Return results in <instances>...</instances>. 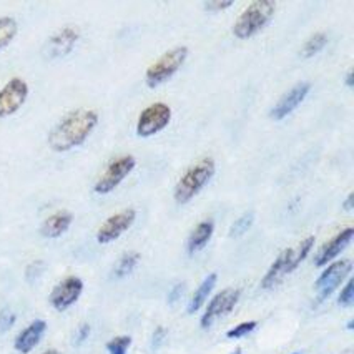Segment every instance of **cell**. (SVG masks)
Returning <instances> with one entry per match:
<instances>
[{"mask_svg": "<svg viewBox=\"0 0 354 354\" xmlns=\"http://www.w3.org/2000/svg\"><path fill=\"white\" fill-rule=\"evenodd\" d=\"M98 112L92 109H77L65 115L62 120L48 133V147L57 153L73 150V148L84 145L88 140L92 131L97 129Z\"/></svg>", "mask_w": 354, "mask_h": 354, "instance_id": "1", "label": "cell"}, {"mask_svg": "<svg viewBox=\"0 0 354 354\" xmlns=\"http://www.w3.org/2000/svg\"><path fill=\"white\" fill-rule=\"evenodd\" d=\"M313 246H315V236H308L301 240V243L295 246V248H288L279 253V257L274 259L273 265L266 271V274L261 279L263 290H271L281 281L286 274L293 273L299 265L308 258L311 253Z\"/></svg>", "mask_w": 354, "mask_h": 354, "instance_id": "2", "label": "cell"}, {"mask_svg": "<svg viewBox=\"0 0 354 354\" xmlns=\"http://www.w3.org/2000/svg\"><path fill=\"white\" fill-rule=\"evenodd\" d=\"M216 170V165L213 158H201L200 162L192 165L187 171L180 176L173 190V198L176 203H188L195 198L198 193L207 187V183L213 178Z\"/></svg>", "mask_w": 354, "mask_h": 354, "instance_id": "3", "label": "cell"}, {"mask_svg": "<svg viewBox=\"0 0 354 354\" xmlns=\"http://www.w3.org/2000/svg\"><path fill=\"white\" fill-rule=\"evenodd\" d=\"M274 12H277V2L273 0H258L250 3L233 24V35L240 40L251 39L268 26L274 17Z\"/></svg>", "mask_w": 354, "mask_h": 354, "instance_id": "4", "label": "cell"}, {"mask_svg": "<svg viewBox=\"0 0 354 354\" xmlns=\"http://www.w3.org/2000/svg\"><path fill=\"white\" fill-rule=\"evenodd\" d=\"M188 59V47L180 45V47L171 48L165 52L158 60L153 62L145 72V84L150 88L165 84L183 67V64Z\"/></svg>", "mask_w": 354, "mask_h": 354, "instance_id": "5", "label": "cell"}, {"mask_svg": "<svg viewBox=\"0 0 354 354\" xmlns=\"http://www.w3.org/2000/svg\"><path fill=\"white\" fill-rule=\"evenodd\" d=\"M135 167H137V158L133 155L117 156L105 168L104 175L97 180L93 192L98 195H109L135 170Z\"/></svg>", "mask_w": 354, "mask_h": 354, "instance_id": "6", "label": "cell"}, {"mask_svg": "<svg viewBox=\"0 0 354 354\" xmlns=\"http://www.w3.org/2000/svg\"><path fill=\"white\" fill-rule=\"evenodd\" d=\"M351 271V259H339V261L329 263L315 283L316 291H318V301H324V299L335 293L337 288L343 285L344 279H348Z\"/></svg>", "mask_w": 354, "mask_h": 354, "instance_id": "7", "label": "cell"}, {"mask_svg": "<svg viewBox=\"0 0 354 354\" xmlns=\"http://www.w3.org/2000/svg\"><path fill=\"white\" fill-rule=\"evenodd\" d=\"M171 122V109L163 102L147 106L137 120V135L142 138L153 137L167 129Z\"/></svg>", "mask_w": 354, "mask_h": 354, "instance_id": "8", "label": "cell"}, {"mask_svg": "<svg viewBox=\"0 0 354 354\" xmlns=\"http://www.w3.org/2000/svg\"><path fill=\"white\" fill-rule=\"evenodd\" d=\"M241 291L238 288H226V290L220 291L216 296H213L212 301L205 308V313L201 315L200 326L203 329L212 328L218 319L223 316L230 315L234 310L238 301H240Z\"/></svg>", "mask_w": 354, "mask_h": 354, "instance_id": "9", "label": "cell"}, {"mask_svg": "<svg viewBox=\"0 0 354 354\" xmlns=\"http://www.w3.org/2000/svg\"><path fill=\"white\" fill-rule=\"evenodd\" d=\"M28 98V85L24 78L14 77L0 88V118L12 117Z\"/></svg>", "mask_w": 354, "mask_h": 354, "instance_id": "10", "label": "cell"}, {"mask_svg": "<svg viewBox=\"0 0 354 354\" xmlns=\"http://www.w3.org/2000/svg\"><path fill=\"white\" fill-rule=\"evenodd\" d=\"M135 220H137V212L133 208H127L123 212L115 213V215L106 218L98 228L97 241L100 245H109V243L118 240L123 233L129 232Z\"/></svg>", "mask_w": 354, "mask_h": 354, "instance_id": "11", "label": "cell"}, {"mask_svg": "<svg viewBox=\"0 0 354 354\" xmlns=\"http://www.w3.org/2000/svg\"><path fill=\"white\" fill-rule=\"evenodd\" d=\"M84 293V281L78 277H67L52 290L50 304L57 311H65L78 301Z\"/></svg>", "mask_w": 354, "mask_h": 354, "instance_id": "12", "label": "cell"}, {"mask_svg": "<svg viewBox=\"0 0 354 354\" xmlns=\"http://www.w3.org/2000/svg\"><path fill=\"white\" fill-rule=\"evenodd\" d=\"M310 90L311 84H308V82H299V84H296L293 88L288 90L285 95L279 98L278 104L273 106V110H271L270 117L277 122L286 118L288 115L293 113L295 110L303 104L304 98L310 93Z\"/></svg>", "mask_w": 354, "mask_h": 354, "instance_id": "13", "label": "cell"}, {"mask_svg": "<svg viewBox=\"0 0 354 354\" xmlns=\"http://www.w3.org/2000/svg\"><path fill=\"white\" fill-rule=\"evenodd\" d=\"M78 40H80V30L75 26H65L48 39L45 52H47L50 59L65 57L75 48Z\"/></svg>", "mask_w": 354, "mask_h": 354, "instance_id": "14", "label": "cell"}, {"mask_svg": "<svg viewBox=\"0 0 354 354\" xmlns=\"http://www.w3.org/2000/svg\"><path fill=\"white\" fill-rule=\"evenodd\" d=\"M353 236H354V230L351 226H348V228H344L343 232L337 233L335 238H331L328 243H324V245L319 248L318 253H316L315 265L319 266V268H323V266H328L329 263H333V259L339 257V254L348 248L349 243L353 240Z\"/></svg>", "mask_w": 354, "mask_h": 354, "instance_id": "15", "label": "cell"}, {"mask_svg": "<svg viewBox=\"0 0 354 354\" xmlns=\"http://www.w3.org/2000/svg\"><path fill=\"white\" fill-rule=\"evenodd\" d=\"M47 331V323L44 319H35L26 329L19 333L17 337L14 341L15 351L20 354H28L34 351L35 346L42 341V337Z\"/></svg>", "mask_w": 354, "mask_h": 354, "instance_id": "16", "label": "cell"}, {"mask_svg": "<svg viewBox=\"0 0 354 354\" xmlns=\"http://www.w3.org/2000/svg\"><path fill=\"white\" fill-rule=\"evenodd\" d=\"M72 221V213L67 212V209H60V212H55L44 221L40 233H42L45 238H60L62 234L70 228Z\"/></svg>", "mask_w": 354, "mask_h": 354, "instance_id": "17", "label": "cell"}, {"mask_svg": "<svg viewBox=\"0 0 354 354\" xmlns=\"http://www.w3.org/2000/svg\"><path fill=\"white\" fill-rule=\"evenodd\" d=\"M213 232H215V223H213L212 220L200 221V223L193 228L190 236H188V241H187L188 254H195L203 250L209 243V240H212Z\"/></svg>", "mask_w": 354, "mask_h": 354, "instance_id": "18", "label": "cell"}, {"mask_svg": "<svg viewBox=\"0 0 354 354\" xmlns=\"http://www.w3.org/2000/svg\"><path fill=\"white\" fill-rule=\"evenodd\" d=\"M216 281H218L216 273L208 274V277L201 281V285L196 288V291L192 296L190 303H188V313H190V315H195L196 311H200L201 308L205 306V303L208 301V296L212 295L213 288L216 286Z\"/></svg>", "mask_w": 354, "mask_h": 354, "instance_id": "19", "label": "cell"}, {"mask_svg": "<svg viewBox=\"0 0 354 354\" xmlns=\"http://www.w3.org/2000/svg\"><path fill=\"white\" fill-rule=\"evenodd\" d=\"M140 261V253L137 251H130V253H125L123 257L118 259V263L115 265V270H113V277L115 278H125L131 274V271L137 268Z\"/></svg>", "mask_w": 354, "mask_h": 354, "instance_id": "20", "label": "cell"}, {"mask_svg": "<svg viewBox=\"0 0 354 354\" xmlns=\"http://www.w3.org/2000/svg\"><path fill=\"white\" fill-rule=\"evenodd\" d=\"M19 24L14 17H0V50L9 47L12 40L17 37Z\"/></svg>", "mask_w": 354, "mask_h": 354, "instance_id": "21", "label": "cell"}, {"mask_svg": "<svg viewBox=\"0 0 354 354\" xmlns=\"http://www.w3.org/2000/svg\"><path fill=\"white\" fill-rule=\"evenodd\" d=\"M326 44H328V35L324 34V32H318V34L311 35L310 39L304 42L301 48V55L304 59H311V57H315L316 53L323 50V48L326 47Z\"/></svg>", "mask_w": 354, "mask_h": 354, "instance_id": "22", "label": "cell"}, {"mask_svg": "<svg viewBox=\"0 0 354 354\" xmlns=\"http://www.w3.org/2000/svg\"><path fill=\"white\" fill-rule=\"evenodd\" d=\"M253 221H254V215L253 213H245V215L238 218L236 221L232 225V228H230V236L232 238H241L243 234L248 233V230L253 226Z\"/></svg>", "mask_w": 354, "mask_h": 354, "instance_id": "23", "label": "cell"}, {"mask_svg": "<svg viewBox=\"0 0 354 354\" xmlns=\"http://www.w3.org/2000/svg\"><path fill=\"white\" fill-rule=\"evenodd\" d=\"M131 346L130 336H117L106 343V351L109 354H127Z\"/></svg>", "mask_w": 354, "mask_h": 354, "instance_id": "24", "label": "cell"}, {"mask_svg": "<svg viewBox=\"0 0 354 354\" xmlns=\"http://www.w3.org/2000/svg\"><path fill=\"white\" fill-rule=\"evenodd\" d=\"M257 326V321H245V323L236 324V326L230 329V331L226 333V337H228V339H240V337H245L248 336L250 333H253Z\"/></svg>", "mask_w": 354, "mask_h": 354, "instance_id": "25", "label": "cell"}, {"mask_svg": "<svg viewBox=\"0 0 354 354\" xmlns=\"http://www.w3.org/2000/svg\"><path fill=\"white\" fill-rule=\"evenodd\" d=\"M337 303L344 308L353 306V303H354V281L353 279H348V283H346L343 290H341L339 298H337Z\"/></svg>", "mask_w": 354, "mask_h": 354, "instance_id": "26", "label": "cell"}, {"mask_svg": "<svg viewBox=\"0 0 354 354\" xmlns=\"http://www.w3.org/2000/svg\"><path fill=\"white\" fill-rule=\"evenodd\" d=\"M232 6L233 2H230V0H226V2H223V0H209V2H205L203 7L208 12H221L230 9Z\"/></svg>", "mask_w": 354, "mask_h": 354, "instance_id": "27", "label": "cell"}, {"mask_svg": "<svg viewBox=\"0 0 354 354\" xmlns=\"http://www.w3.org/2000/svg\"><path fill=\"white\" fill-rule=\"evenodd\" d=\"M15 323V315L10 311H2L0 313V333H6L7 329H10Z\"/></svg>", "mask_w": 354, "mask_h": 354, "instance_id": "28", "label": "cell"}, {"mask_svg": "<svg viewBox=\"0 0 354 354\" xmlns=\"http://www.w3.org/2000/svg\"><path fill=\"white\" fill-rule=\"evenodd\" d=\"M167 335H168L167 329H165L163 326H158V328L155 329V331H153V337H151V344H153L155 349H158L160 346L163 344V341L167 339Z\"/></svg>", "mask_w": 354, "mask_h": 354, "instance_id": "29", "label": "cell"}, {"mask_svg": "<svg viewBox=\"0 0 354 354\" xmlns=\"http://www.w3.org/2000/svg\"><path fill=\"white\" fill-rule=\"evenodd\" d=\"M90 331H92V328H90V324H86V323L82 324V326L77 329V335H75V344H84L85 341L88 339Z\"/></svg>", "mask_w": 354, "mask_h": 354, "instance_id": "30", "label": "cell"}, {"mask_svg": "<svg viewBox=\"0 0 354 354\" xmlns=\"http://www.w3.org/2000/svg\"><path fill=\"white\" fill-rule=\"evenodd\" d=\"M183 290H185V285H183V283H178V285L173 286L170 293H168V303H170V304H175L176 301H178V299L182 298Z\"/></svg>", "mask_w": 354, "mask_h": 354, "instance_id": "31", "label": "cell"}, {"mask_svg": "<svg viewBox=\"0 0 354 354\" xmlns=\"http://www.w3.org/2000/svg\"><path fill=\"white\" fill-rule=\"evenodd\" d=\"M353 207H354V195L353 193H349L348 198H346V201L343 203V208L346 209V212H351Z\"/></svg>", "mask_w": 354, "mask_h": 354, "instance_id": "32", "label": "cell"}, {"mask_svg": "<svg viewBox=\"0 0 354 354\" xmlns=\"http://www.w3.org/2000/svg\"><path fill=\"white\" fill-rule=\"evenodd\" d=\"M346 85L353 86V70H349L348 75H346Z\"/></svg>", "mask_w": 354, "mask_h": 354, "instance_id": "33", "label": "cell"}, {"mask_svg": "<svg viewBox=\"0 0 354 354\" xmlns=\"http://www.w3.org/2000/svg\"><path fill=\"white\" fill-rule=\"evenodd\" d=\"M42 354H62V353L57 351V349H47V351H44Z\"/></svg>", "mask_w": 354, "mask_h": 354, "instance_id": "34", "label": "cell"}, {"mask_svg": "<svg viewBox=\"0 0 354 354\" xmlns=\"http://www.w3.org/2000/svg\"><path fill=\"white\" fill-rule=\"evenodd\" d=\"M353 326H354V323H353V321H349V323H348V329H353Z\"/></svg>", "mask_w": 354, "mask_h": 354, "instance_id": "35", "label": "cell"}, {"mask_svg": "<svg viewBox=\"0 0 354 354\" xmlns=\"http://www.w3.org/2000/svg\"><path fill=\"white\" fill-rule=\"evenodd\" d=\"M232 354H241V349H234Z\"/></svg>", "mask_w": 354, "mask_h": 354, "instance_id": "36", "label": "cell"}, {"mask_svg": "<svg viewBox=\"0 0 354 354\" xmlns=\"http://www.w3.org/2000/svg\"><path fill=\"white\" fill-rule=\"evenodd\" d=\"M293 354H299V353H293Z\"/></svg>", "mask_w": 354, "mask_h": 354, "instance_id": "37", "label": "cell"}]
</instances>
